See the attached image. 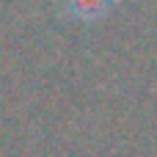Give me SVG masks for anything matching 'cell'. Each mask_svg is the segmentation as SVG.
Instances as JSON below:
<instances>
[{"label": "cell", "mask_w": 157, "mask_h": 157, "mask_svg": "<svg viewBox=\"0 0 157 157\" xmlns=\"http://www.w3.org/2000/svg\"><path fill=\"white\" fill-rule=\"evenodd\" d=\"M113 6H116V0H63L66 14L80 22H97V19L108 17Z\"/></svg>", "instance_id": "obj_1"}]
</instances>
